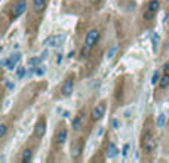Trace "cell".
<instances>
[{
	"label": "cell",
	"mask_w": 169,
	"mask_h": 163,
	"mask_svg": "<svg viewBox=\"0 0 169 163\" xmlns=\"http://www.w3.org/2000/svg\"><path fill=\"white\" fill-rule=\"evenodd\" d=\"M73 88H74V76H68L67 79L64 80V83L61 86V95L62 96H70L71 92H73Z\"/></svg>",
	"instance_id": "obj_5"
},
{
	"label": "cell",
	"mask_w": 169,
	"mask_h": 163,
	"mask_svg": "<svg viewBox=\"0 0 169 163\" xmlns=\"http://www.w3.org/2000/svg\"><path fill=\"white\" fill-rule=\"evenodd\" d=\"M159 80H160V73H159V71H154V73H153V77H151V83L157 84Z\"/></svg>",
	"instance_id": "obj_22"
},
{
	"label": "cell",
	"mask_w": 169,
	"mask_h": 163,
	"mask_svg": "<svg viewBox=\"0 0 169 163\" xmlns=\"http://www.w3.org/2000/svg\"><path fill=\"white\" fill-rule=\"evenodd\" d=\"M28 64H30L31 67H37V65H40V64H42V58H39V56H36V58H31V59L28 61Z\"/></svg>",
	"instance_id": "obj_18"
},
{
	"label": "cell",
	"mask_w": 169,
	"mask_h": 163,
	"mask_svg": "<svg viewBox=\"0 0 169 163\" xmlns=\"http://www.w3.org/2000/svg\"><path fill=\"white\" fill-rule=\"evenodd\" d=\"M104 114H105V102L101 101V102H98L95 107H94L90 116H92V120L96 122V120H101V119L104 117Z\"/></svg>",
	"instance_id": "obj_6"
},
{
	"label": "cell",
	"mask_w": 169,
	"mask_h": 163,
	"mask_svg": "<svg viewBox=\"0 0 169 163\" xmlns=\"http://www.w3.org/2000/svg\"><path fill=\"white\" fill-rule=\"evenodd\" d=\"M111 126L114 128V129H119V128H120V123H119L117 119H113L111 120Z\"/></svg>",
	"instance_id": "obj_25"
},
{
	"label": "cell",
	"mask_w": 169,
	"mask_h": 163,
	"mask_svg": "<svg viewBox=\"0 0 169 163\" xmlns=\"http://www.w3.org/2000/svg\"><path fill=\"white\" fill-rule=\"evenodd\" d=\"M98 42H100V30L98 28L89 30V33L86 34V37H84V46H83V49H82V56L83 58L89 56L90 51L95 48Z\"/></svg>",
	"instance_id": "obj_2"
},
{
	"label": "cell",
	"mask_w": 169,
	"mask_h": 163,
	"mask_svg": "<svg viewBox=\"0 0 169 163\" xmlns=\"http://www.w3.org/2000/svg\"><path fill=\"white\" fill-rule=\"evenodd\" d=\"M90 3H92V5H96V3H100V2H101V0H89Z\"/></svg>",
	"instance_id": "obj_28"
},
{
	"label": "cell",
	"mask_w": 169,
	"mask_h": 163,
	"mask_svg": "<svg viewBox=\"0 0 169 163\" xmlns=\"http://www.w3.org/2000/svg\"><path fill=\"white\" fill-rule=\"evenodd\" d=\"M163 71H168L169 73V59L166 62H165V65H163Z\"/></svg>",
	"instance_id": "obj_27"
},
{
	"label": "cell",
	"mask_w": 169,
	"mask_h": 163,
	"mask_svg": "<svg viewBox=\"0 0 169 163\" xmlns=\"http://www.w3.org/2000/svg\"><path fill=\"white\" fill-rule=\"evenodd\" d=\"M165 120H166V117H165V114H163V113H162V114H159L157 122H156V125H157V128H163Z\"/></svg>",
	"instance_id": "obj_20"
},
{
	"label": "cell",
	"mask_w": 169,
	"mask_h": 163,
	"mask_svg": "<svg viewBox=\"0 0 169 163\" xmlns=\"http://www.w3.org/2000/svg\"><path fill=\"white\" fill-rule=\"evenodd\" d=\"M33 160V150L31 148H25L21 154V162L23 163H27V162H31Z\"/></svg>",
	"instance_id": "obj_15"
},
{
	"label": "cell",
	"mask_w": 169,
	"mask_h": 163,
	"mask_svg": "<svg viewBox=\"0 0 169 163\" xmlns=\"http://www.w3.org/2000/svg\"><path fill=\"white\" fill-rule=\"evenodd\" d=\"M156 145H157V142H156L153 129L150 126H146L142 130V135H141V150L146 154H151L156 150Z\"/></svg>",
	"instance_id": "obj_1"
},
{
	"label": "cell",
	"mask_w": 169,
	"mask_h": 163,
	"mask_svg": "<svg viewBox=\"0 0 169 163\" xmlns=\"http://www.w3.org/2000/svg\"><path fill=\"white\" fill-rule=\"evenodd\" d=\"M116 51H117V46L113 45L111 48H110V51L107 52V58H108V59H110V58H113V55H114V52H116Z\"/></svg>",
	"instance_id": "obj_24"
},
{
	"label": "cell",
	"mask_w": 169,
	"mask_h": 163,
	"mask_svg": "<svg viewBox=\"0 0 169 163\" xmlns=\"http://www.w3.org/2000/svg\"><path fill=\"white\" fill-rule=\"evenodd\" d=\"M82 148H83V145H82V142H74L73 145H71V157H73V160H79L80 159V154H82Z\"/></svg>",
	"instance_id": "obj_10"
},
{
	"label": "cell",
	"mask_w": 169,
	"mask_h": 163,
	"mask_svg": "<svg viewBox=\"0 0 169 163\" xmlns=\"http://www.w3.org/2000/svg\"><path fill=\"white\" fill-rule=\"evenodd\" d=\"M159 8H160V2L159 0H150L148 3H147V11H150V12H153V13H157V11H159Z\"/></svg>",
	"instance_id": "obj_14"
},
{
	"label": "cell",
	"mask_w": 169,
	"mask_h": 163,
	"mask_svg": "<svg viewBox=\"0 0 169 163\" xmlns=\"http://www.w3.org/2000/svg\"><path fill=\"white\" fill-rule=\"evenodd\" d=\"M159 46V34H153V49L156 51Z\"/></svg>",
	"instance_id": "obj_23"
},
{
	"label": "cell",
	"mask_w": 169,
	"mask_h": 163,
	"mask_svg": "<svg viewBox=\"0 0 169 163\" xmlns=\"http://www.w3.org/2000/svg\"><path fill=\"white\" fill-rule=\"evenodd\" d=\"M46 134V122H45V119L42 117L36 123V128H34V135L37 136V138H43Z\"/></svg>",
	"instance_id": "obj_9"
},
{
	"label": "cell",
	"mask_w": 169,
	"mask_h": 163,
	"mask_svg": "<svg viewBox=\"0 0 169 163\" xmlns=\"http://www.w3.org/2000/svg\"><path fill=\"white\" fill-rule=\"evenodd\" d=\"M61 61H62V55H58V61H56V62L59 64V62H61Z\"/></svg>",
	"instance_id": "obj_30"
},
{
	"label": "cell",
	"mask_w": 169,
	"mask_h": 163,
	"mask_svg": "<svg viewBox=\"0 0 169 163\" xmlns=\"http://www.w3.org/2000/svg\"><path fill=\"white\" fill-rule=\"evenodd\" d=\"M65 140H67V129H65V126L64 125H61L58 129H56L55 132V136H54V144L58 147H61L64 142H65Z\"/></svg>",
	"instance_id": "obj_4"
},
{
	"label": "cell",
	"mask_w": 169,
	"mask_h": 163,
	"mask_svg": "<svg viewBox=\"0 0 169 163\" xmlns=\"http://www.w3.org/2000/svg\"><path fill=\"white\" fill-rule=\"evenodd\" d=\"M19 59H21V55L19 53H13V55H11L6 61H3V65H5L8 70H15L17 68V64L19 62Z\"/></svg>",
	"instance_id": "obj_8"
},
{
	"label": "cell",
	"mask_w": 169,
	"mask_h": 163,
	"mask_svg": "<svg viewBox=\"0 0 169 163\" xmlns=\"http://www.w3.org/2000/svg\"><path fill=\"white\" fill-rule=\"evenodd\" d=\"M13 88V83H11V82H8V89H12Z\"/></svg>",
	"instance_id": "obj_29"
},
{
	"label": "cell",
	"mask_w": 169,
	"mask_h": 163,
	"mask_svg": "<svg viewBox=\"0 0 169 163\" xmlns=\"http://www.w3.org/2000/svg\"><path fill=\"white\" fill-rule=\"evenodd\" d=\"M64 34H54V36H49L48 39H46L45 45L46 46H51V48H56V46H59L64 42Z\"/></svg>",
	"instance_id": "obj_7"
},
{
	"label": "cell",
	"mask_w": 169,
	"mask_h": 163,
	"mask_svg": "<svg viewBox=\"0 0 169 163\" xmlns=\"http://www.w3.org/2000/svg\"><path fill=\"white\" fill-rule=\"evenodd\" d=\"M83 117H84V111L83 110H80L76 116H74L73 119V130H79L80 129V126H82V122H83Z\"/></svg>",
	"instance_id": "obj_11"
},
{
	"label": "cell",
	"mask_w": 169,
	"mask_h": 163,
	"mask_svg": "<svg viewBox=\"0 0 169 163\" xmlns=\"http://www.w3.org/2000/svg\"><path fill=\"white\" fill-rule=\"evenodd\" d=\"M25 11H27V0H17L11 9V18L12 19H17Z\"/></svg>",
	"instance_id": "obj_3"
},
{
	"label": "cell",
	"mask_w": 169,
	"mask_h": 163,
	"mask_svg": "<svg viewBox=\"0 0 169 163\" xmlns=\"http://www.w3.org/2000/svg\"><path fill=\"white\" fill-rule=\"evenodd\" d=\"M45 71H46V68L40 64V65H37V67H34V74L36 76H43L45 74Z\"/></svg>",
	"instance_id": "obj_17"
},
{
	"label": "cell",
	"mask_w": 169,
	"mask_h": 163,
	"mask_svg": "<svg viewBox=\"0 0 169 163\" xmlns=\"http://www.w3.org/2000/svg\"><path fill=\"white\" fill-rule=\"evenodd\" d=\"M117 147H116V144H113V142H108V145H107V151H105V154H107V157L108 159H114L116 156H117Z\"/></svg>",
	"instance_id": "obj_12"
},
{
	"label": "cell",
	"mask_w": 169,
	"mask_h": 163,
	"mask_svg": "<svg viewBox=\"0 0 169 163\" xmlns=\"http://www.w3.org/2000/svg\"><path fill=\"white\" fill-rule=\"evenodd\" d=\"M128 151H129V144H126V145L123 147V151H122V154H123V156H126V154H128Z\"/></svg>",
	"instance_id": "obj_26"
},
{
	"label": "cell",
	"mask_w": 169,
	"mask_h": 163,
	"mask_svg": "<svg viewBox=\"0 0 169 163\" xmlns=\"http://www.w3.org/2000/svg\"><path fill=\"white\" fill-rule=\"evenodd\" d=\"M48 0H33V11L34 12H42L46 8Z\"/></svg>",
	"instance_id": "obj_13"
},
{
	"label": "cell",
	"mask_w": 169,
	"mask_h": 163,
	"mask_svg": "<svg viewBox=\"0 0 169 163\" xmlns=\"http://www.w3.org/2000/svg\"><path fill=\"white\" fill-rule=\"evenodd\" d=\"M6 134H8V125L0 123V140H2V138H3Z\"/></svg>",
	"instance_id": "obj_21"
},
{
	"label": "cell",
	"mask_w": 169,
	"mask_h": 163,
	"mask_svg": "<svg viewBox=\"0 0 169 163\" xmlns=\"http://www.w3.org/2000/svg\"><path fill=\"white\" fill-rule=\"evenodd\" d=\"M159 86H160V89H166V88L169 86V73H168V71H165L163 76H160Z\"/></svg>",
	"instance_id": "obj_16"
},
{
	"label": "cell",
	"mask_w": 169,
	"mask_h": 163,
	"mask_svg": "<svg viewBox=\"0 0 169 163\" xmlns=\"http://www.w3.org/2000/svg\"><path fill=\"white\" fill-rule=\"evenodd\" d=\"M25 74H27V68H24V67H18L17 68V77L18 79H23Z\"/></svg>",
	"instance_id": "obj_19"
}]
</instances>
